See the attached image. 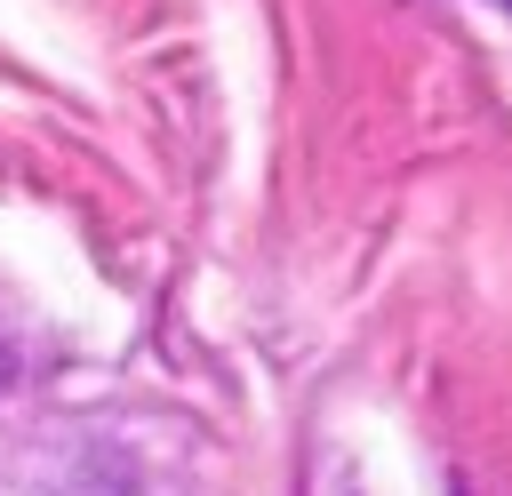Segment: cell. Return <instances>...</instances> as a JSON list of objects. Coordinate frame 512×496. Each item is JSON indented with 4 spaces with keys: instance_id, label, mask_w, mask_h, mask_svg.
I'll list each match as a JSON object with an SVG mask.
<instances>
[{
    "instance_id": "obj_1",
    "label": "cell",
    "mask_w": 512,
    "mask_h": 496,
    "mask_svg": "<svg viewBox=\"0 0 512 496\" xmlns=\"http://www.w3.org/2000/svg\"><path fill=\"white\" fill-rule=\"evenodd\" d=\"M0 384H8V344H0Z\"/></svg>"
},
{
    "instance_id": "obj_2",
    "label": "cell",
    "mask_w": 512,
    "mask_h": 496,
    "mask_svg": "<svg viewBox=\"0 0 512 496\" xmlns=\"http://www.w3.org/2000/svg\"><path fill=\"white\" fill-rule=\"evenodd\" d=\"M504 8H512V0H504Z\"/></svg>"
}]
</instances>
